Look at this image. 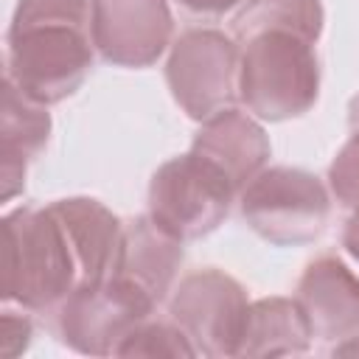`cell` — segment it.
<instances>
[{"mask_svg": "<svg viewBox=\"0 0 359 359\" xmlns=\"http://www.w3.org/2000/svg\"><path fill=\"white\" fill-rule=\"evenodd\" d=\"M93 0H20L6 34V79L50 107L93 67Z\"/></svg>", "mask_w": 359, "mask_h": 359, "instance_id": "obj_1", "label": "cell"}, {"mask_svg": "<svg viewBox=\"0 0 359 359\" xmlns=\"http://www.w3.org/2000/svg\"><path fill=\"white\" fill-rule=\"evenodd\" d=\"M311 325L294 297L250 303L236 356H294L311 348Z\"/></svg>", "mask_w": 359, "mask_h": 359, "instance_id": "obj_15", "label": "cell"}, {"mask_svg": "<svg viewBox=\"0 0 359 359\" xmlns=\"http://www.w3.org/2000/svg\"><path fill=\"white\" fill-rule=\"evenodd\" d=\"M320 95L314 42L289 31H261L241 42L238 98L261 121L306 115Z\"/></svg>", "mask_w": 359, "mask_h": 359, "instance_id": "obj_2", "label": "cell"}, {"mask_svg": "<svg viewBox=\"0 0 359 359\" xmlns=\"http://www.w3.org/2000/svg\"><path fill=\"white\" fill-rule=\"evenodd\" d=\"M241 216L264 241L297 247L323 236L331 216V199L311 171L272 165L255 174L241 191Z\"/></svg>", "mask_w": 359, "mask_h": 359, "instance_id": "obj_4", "label": "cell"}, {"mask_svg": "<svg viewBox=\"0 0 359 359\" xmlns=\"http://www.w3.org/2000/svg\"><path fill=\"white\" fill-rule=\"evenodd\" d=\"M328 185L337 202L359 208V135H351L328 165Z\"/></svg>", "mask_w": 359, "mask_h": 359, "instance_id": "obj_18", "label": "cell"}, {"mask_svg": "<svg viewBox=\"0 0 359 359\" xmlns=\"http://www.w3.org/2000/svg\"><path fill=\"white\" fill-rule=\"evenodd\" d=\"M323 22L325 11L320 0H247L236 11L230 31L238 42L261 31H289L309 42H317L323 34Z\"/></svg>", "mask_w": 359, "mask_h": 359, "instance_id": "obj_16", "label": "cell"}, {"mask_svg": "<svg viewBox=\"0 0 359 359\" xmlns=\"http://www.w3.org/2000/svg\"><path fill=\"white\" fill-rule=\"evenodd\" d=\"M247 309V289L216 266L185 275L168 303L171 320L202 356H236Z\"/></svg>", "mask_w": 359, "mask_h": 359, "instance_id": "obj_8", "label": "cell"}, {"mask_svg": "<svg viewBox=\"0 0 359 359\" xmlns=\"http://www.w3.org/2000/svg\"><path fill=\"white\" fill-rule=\"evenodd\" d=\"M48 210L56 216L67 241L76 272V289L95 286L118 275L126 224L104 202L93 196H67L50 202Z\"/></svg>", "mask_w": 359, "mask_h": 359, "instance_id": "obj_10", "label": "cell"}, {"mask_svg": "<svg viewBox=\"0 0 359 359\" xmlns=\"http://www.w3.org/2000/svg\"><path fill=\"white\" fill-rule=\"evenodd\" d=\"M238 59L236 36L216 28H191L171 45L165 81L188 118L208 121L238 98Z\"/></svg>", "mask_w": 359, "mask_h": 359, "instance_id": "obj_6", "label": "cell"}, {"mask_svg": "<svg viewBox=\"0 0 359 359\" xmlns=\"http://www.w3.org/2000/svg\"><path fill=\"white\" fill-rule=\"evenodd\" d=\"M118 356H199L177 323H140L118 348Z\"/></svg>", "mask_w": 359, "mask_h": 359, "instance_id": "obj_17", "label": "cell"}, {"mask_svg": "<svg viewBox=\"0 0 359 359\" xmlns=\"http://www.w3.org/2000/svg\"><path fill=\"white\" fill-rule=\"evenodd\" d=\"M50 137L48 107L31 101L11 79H3V109H0V182L3 202H11L25 188L28 163H34Z\"/></svg>", "mask_w": 359, "mask_h": 359, "instance_id": "obj_13", "label": "cell"}, {"mask_svg": "<svg viewBox=\"0 0 359 359\" xmlns=\"http://www.w3.org/2000/svg\"><path fill=\"white\" fill-rule=\"evenodd\" d=\"M191 151L213 163L241 194L247 182L264 171L272 146L264 126L255 121V115L227 107L210 115L208 121H202L191 143Z\"/></svg>", "mask_w": 359, "mask_h": 359, "instance_id": "obj_12", "label": "cell"}, {"mask_svg": "<svg viewBox=\"0 0 359 359\" xmlns=\"http://www.w3.org/2000/svg\"><path fill=\"white\" fill-rule=\"evenodd\" d=\"M177 3L196 17H222V14L233 11L241 0H177Z\"/></svg>", "mask_w": 359, "mask_h": 359, "instance_id": "obj_20", "label": "cell"}, {"mask_svg": "<svg viewBox=\"0 0 359 359\" xmlns=\"http://www.w3.org/2000/svg\"><path fill=\"white\" fill-rule=\"evenodd\" d=\"M31 334L34 325L25 314H14V311H3V323H0V353L3 356H17L31 345Z\"/></svg>", "mask_w": 359, "mask_h": 359, "instance_id": "obj_19", "label": "cell"}, {"mask_svg": "<svg viewBox=\"0 0 359 359\" xmlns=\"http://www.w3.org/2000/svg\"><path fill=\"white\" fill-rule=\"evenodd\" d=\"M182 244L185 241L165 233L151 216H137L126 222L118 275L140 286L154 303H163L185 258Z\"/></svg>", "mask_w": 359, "mask_h": 359, "instance_id": "obj_14", "label": "cell"}, {"mask_svg": "<svg viewBox=\"0 0 359 359\" xmlns=\"http://www.w3.org/2000/svg\"><path fill=\"white\" fill-rule=\"evenodd\" d=\"M334 353H339V356H359V331L351 334V337H345V339L334 348Z\"/></svg>", "mask_w": 359, "mask_h": 359, "instance_id": "obj_22", "label": "cell"}, {"mask_svg": "<svg viewBox=\"0 0 359 359\" xmlns=\"http://www.w3.org/2000/svg\"><path fill=\"white\" fill-rule=\"evenodd\" d=\"M348 126H351V135H359V93L348 104Z\"/></svg>", "mask_w": 359, "mask_h": 359, "instance_id": "obj_23", "label": "cell"}, {"mask_svg": "<svg viewBox=\"0 0 359 359\" xmlns=\"http://www.w3.org/2000/svg\"><path fill=\"white\" fill-rule=\"evenodd\" d=\"M154 306L140 286L121 275L76 289L59 303L62 342L87 356H112L121 342L151 317Z\"/></svg>", "mask_w": 359, "mask_h": 359, "instance_id": "obj_7", "label": "cell"}, {"mask_svg": "<svg viewBox=\"0 0 359 359\" xmlns=\"http://www.w3.org/2000/svg\"><path fill=\"white\" fill-rule=\"evenodd\" d=\"M342 247H345V252L359 264V208L348 216V222H345V227H342Z\"/></svg>", "mask_w": 359, "mask_h": 359, "instance_id": "obj_21", "label": "cell"}, {"mask_svg": "<svg viewBox=\"0 0 359 359\" xmlns=\"http://www.w3.org/2000/svg\"><path fill=\"white\" fill-rule=\"evenodd\" d=\"M168 0H93V45L118 67H149L171 45Z\"/></svg>", "mask_w": 359, "mask_h": 359, "instance_id": "obj_9", "label": "cell"}, {"mask_svg": "<svg viewBox=\"0 0 359 359\" xmlns=\"http://www.w3.org/2000/svg\"><path fill=\"white\" fill-rule=\"evenodd\" d=\"M73 289V258L48 205L8 210L3 216V300L42 311Z\"/></svg>", "mask_w": 359, "mask_h": 359, "instance_id": "obj_3", "label": "cell"}, {"mask_svg": "<svg viewBox=\"0 0 359 359\" xmlns=\"http://www.w3.org/2000/svg\"><path fill=\"white\" fill-rule=\"evenodd\" d=\"M294 300L320 339H345L359 331V275L337 255L306 264Z\"/></svg>", "mask_w": 359, "mask_h": 359, "instance_id": "obj_11", "label": "cell"}, {"mask_svg": "<svg viewBox=\"0 0 359 359\" xmlns=\"http://www.w3.org/2000/svg\"><path fill=\"white\" fill-rule=\"evenodd\" d=\"M233 182L196 151L165 160L149 182V216L180 241L213 233L236 199Z\"/></svg>", "mask_w": 359, "mask_h": 359, "instance_id": "obj_5", "label": "cell"}]
</instances>
